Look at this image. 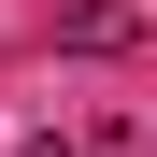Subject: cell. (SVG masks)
I'll return each mask as SVG.
<instances>
[{"label":"cell","instance_id":"obj_1","mask_svg":"<svg viewBox=\"0 0 157 157\" xmlns=\"http://www.w3.org/2000/svg\"><path fill=\"white\" fill-rule=\"evenodd\" d=\"M57 43H71V57H128V43H143V14H128V0H71Z\"/></svg>","mask_w":157,"mask_h":157},{"label":"cell","instance_id":"obj_2","mask_svg":"<svg viewBox=\"0 0 157 157\" xmlns=\"http://www.w3.org/2000/svg\"><path fill=\"white\" fill-rule=\"evenodd\" d=\"M29 157H86V143H29Z\"/></svg>","mask_w":157,"mask_h":157}]
</instances>
